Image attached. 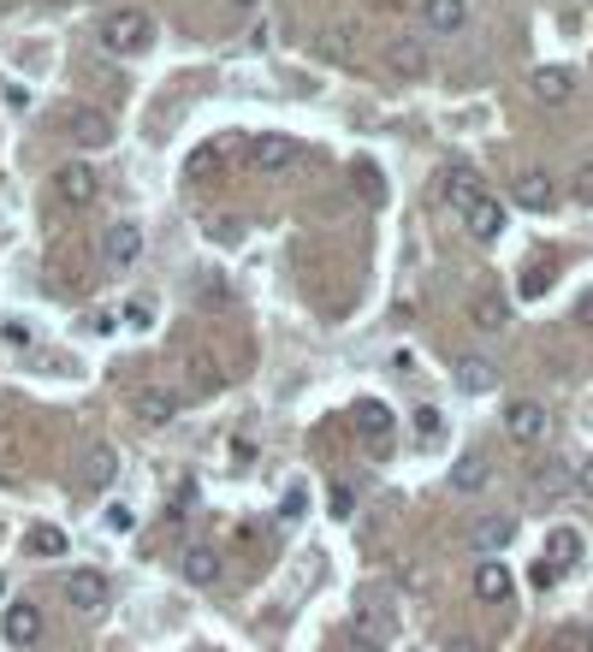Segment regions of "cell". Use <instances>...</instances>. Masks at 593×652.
<instances>
[{
  "label": "cell",
  "instance_id": "cell-41",
  "mask_svg": "<svg viewBox=\"0 0 593 652\" xmlns=\"http://www.w3.org/2000/svg\"><path fill=\"white\" fill-rule=\"evenodd\" d=\"M231 7H255V0H231Z\"/></svg>",
  "mask_w": 593,
  "mask_h": 652
},
{
  "label": "cell",
  "instance_id": "cell-22",
  "mask_svg": "<svg viewBox=\"0 0 593 652\" xmlns=\"http://www.w3.org/2000/svg\"><path fill=\"white\" fill-rule=\"evenodd\" d=\"M440 196H445V202H452V208L463 214L475 196H481V179H475L469 167H452V172H445V184H440Z\"/></svg>",
  "mask_w": 593,
  "mask_h": 652
},
{
  "label": "cell",
  "instance_id": "cell-9",
  "mask_svg": "<svg viewBox=\"0 0 593 652\" xmlns=\"http://www.w3.org/2000/svg\"><path fill=\"white\" fill-rule=\"evenodd\" d=\"M142 255V231L137 226H107L101 231V267H132V261Z\"/></svg>",
  "mask_w": 593,
  "mask_h": 652
},
{
  "label": "cell",
  "instance_id": "cell-18",
  "mask_svg": "<svg viewBox=\"0 0 593 652\" xmlns=\"http://www.w3.org/2000/svg\"><path fill=\"white\" fill-rule=\"evenodd\" d=\"M469 321L481 327V332H504V327H511V302H504L499 291H481V297L469 302Z\"/></svg>",
  "mask_w": 593,
  "mask_h": 652
},
{
  "label": "cell",
  "instance_id": "cell-39",
  "mask_svg": "<svg viewBox=\"0 0 593 652\" xmlns=\"http://www.w3.org/2000/svg\"><path fill=\"white\" fill-rule=\"evenodd\" d=\"M575 492H582V499H593V462H582V469H575Z\"/></svg>",
  "mask_w": 593,
  "mask_h": 652
},
{
  "label": "cell",
  "instance_id": "cell-2",
  "mask_svg": "<svg viewBox=\"0 0 593 652\" xmlns=\"http://www.w3.org/2000/svg\"><path fill=\"white\" fill-rule=\"evenodd\" d=\"M60 130L78 149H107L113 142V119L101 107H60Z\"/></svg>",
  "mask_w": 593,
  "mask_h": 652
},
{
  "label": "cell",
  "instance_id": "cell-26",
  "mask_svg": "<svg viewBox=\"0 0 593 652\" xmlns=\"http://www.w3.org/2000/svg\"><path fill=\"white\" fill-rule=\"evenodd\" d=\"M339 652H386V634L368 629V622H351V629L339 634Z\"/></svg>",
  "mask_w": 593,
  "mask_h": 652
},
{
  "label": "cell",
  "instance_id": "cell-11",
  "mask_svg": "<svg viewBox=\"0 0 593 652\" xmlns=\"http://www.w3.org/2000/svg\"><path fill=\"white\" fill-rule=\"evenodd\" d=\"M511 196H516V208H528V214H552L558 208V184L546 179V172H523Z\"/></svg>",
  "mask_w": 593,
  "mask_h": 652
},
{
  "label": "cell",
  "instance_id": "cell-13",
  "mask_svg": "<svg viewBox=\"0 0 593 652\" xmlns=\"http://www.w3.org/2000/svg\"><path fill=\"white\" fill-rule=\"evenodd\" d=\"M475 599H481V605H504V599H511V570H504L499 558L475 563Z\"/></svg>",
  "mask_w": 593,
  "mask_h": 652
},
{
  "label": "cell",
  "instance_id": "cell-37",
  "mask_svg": "<svg viewBox=\"0 0 593 652\" xmlns=\"http://www.w3.org/2000/svg\"><path fill=\"white\" fill-rule=\"evenodd\" d=\"M558 575H563V570H558V563H546V558H540V563H534V587H558Z\"/></svg>",
  "mask_w": 593,
  "mask_h": 652
},
{
  "label": "cell",
  "instance_id": "cell-27",
  "mask_svg": "<svg viewBox=\"0 0 593 652\" xmlns=\"http://www.w3.org/2000/svg\"><path fill=\"white\" fill-rule=\"evenodd\" d=\"M31 552H36V558H66L71 540H66L60 528H48V522H42V528H31Z\"/></svg>",
  "mask_w": 593,
  "mask_h": 652
},
{
  "label": "cell",
  "instance_id": "cell-19",
  "mask_svg": "<svg viewBox=\"0 0 593 652\" xmlns=\"http://www.w3.org/2000/svg\"><path fill=\"white\" fill-rule=\"evenodd\" d=\"M457 386H463V391H475V398H481V391H493V386H499V362H487V356H463V362H457Z\"/></svg>",
  "mask_w": 593,
  "mask_h": 652
},
{
  "label": "cell",
  "instance_id": "cell-33",
  "mask_svg": "<svg viewBox=\"0 0 593 652\" xmlns=\"http://www.w3.org/2000/svg\"><path fill=\"white\" fill-rule=\"evenodd\" d=\"M327 511H332V516H351V511H356V492H351V487H332V492H327Z\"/></svg>",
  "mask_w": 593,
  "mask_h": 652
},
{
  "label": "cell",
  "instance_id": "cell-36",
  "mask_svg": "<svg viewBox=\"0 0 593 652\" xmlns=\"http://www.w3.org/2000/svg\"><path fill=\"white\" fill-rule=\"evenodd\" d=\"M570 191H575V202H588V208H593V167L575 172V179H570Z\"/></svg>",
  "mask_w": 593,
  "mask_h": 652
},
{
  "label": "cell",
  "instance_id": "cell-7",
  "mask_svg": "<svg viewBox=\"0 0 593 652\" xmlns=\"http://www.w3.org/2000/svg\"><path fill=\"white\" fill-rule=\"evenodd\" d=\"M0 634H7V647H36L42 641V611L31 599L7 605V611H0Z\"/></svg>",
  "mask_w": 593,
  "mask_h": 652
},
{
  "label": "cell",
  "instance_id": "cell-32",
  "mask_svg": "<svg viewBox=\"0 0 593 652\" xmlns=\"http://www.w3.org/2000/svg\"><path fill=\"white\" fill-rule=\"evenodd\" d=\"M107 528L113 534H132L137 528V511H132V504H107Z\"/></svg>",
  "mask_w": 593,
  "mask_h": 652
},
{
  "label": "cell",
  "instance_id": "cell-4",
  "mask_svg": "<svg viewBox=\"0 0 593 652\" xmlns=\"http://www.w3.org/2000/svg\"><path fill=\"white\" fill-rule=\"evenodd\" d=\"M54 196L66 202V208H90V202L101 196V179L90 161H66L60 172H54Z\"/></svg>",
  "mask_w": 593,
  "mask_h": 652
},
{
  "label": "cell",
  "instance_id": "cell-28",
  "mask_svg": "<svg viewBox=\"0 0 593 652\" xmlns=\"http://www.w3.org/2000/svg\"><path fill=\"white\" fill-rule=\"evenodd\" d=\"M351 179H356V191H363V202H386V184H380V172H374L368 161H356Z\"/></svg>",
  "mask_w": 593,
  "mask_h": 652
},
{
  "label": "cell",
  "instance_id": "cell-25",
  "mask_svg": "<svg viewBox=\"0 0 593 652\" xmlns=\"http://www.w3.org/2000/svg\"><path fill=\"white\" fill-rule=\"evenodd\" d=\"M575 558H582V534H575V528H552V534H546V563H558V570H563V563H575Z\"/></svg>",
  "mask_w": 593,
  "mask_h": 652
},
{
  "label": "cell",
  "instance_id": "cell-3",
  "mask_svg": "<svg viewBox=\"0 0 593 652\" xmlns=\"http://www.w3.org/2000/svg\"><path fill=\"white\" fill-rule=\"evenodd\" d=\"M351 422H356V433H363V445L374 457H386L392 451V433H398V422H392V410H386V403H374V398H363L351 410Z\"/></svg>",
  "mask_w": 593,
  "mask_h": 652
},
{
  "label": "cell",
  "instance_id": "cell-29",
  "mask_svg": "<svg viewBox=\"0 0 593 652\" xmlns=\"http://www.w3.org/2000/svg\"><path fill=\"white\" fill-rule=\"evenodd\" d=\"M552 652H593V629H558Z\"/></svg>",
  "mask_w": 593,
  "mask_h": 652
},
{
  "label": "cell",
  "instance_id": "cell-14",
  "mask_svg": "<svg viewBox=\"0 0 593 652\" xmlns=\"http://www.w3.org/2000/svg\"><path fill=\"white\" fill-rule=\"evenodd\" d=\"M422 19L433 36H457L469 24V0H422Z\"/></svg>",
  "mask_w": 593,
  "mask_h": 652
},
{
  "label": "cell",
  "instance_id": "cell-35",
  "mask_svg": "<svg viewBox=\"0 0 593 652\" xmlns=\"http://www.w3.org/2000/svg\"><path fill=\"white\" fill-rule=\"evenodd\" d=\"M303 504H309V492H303V487H292V492L280 499V516H285V522H297V516H303Z\"/></svg>",
  "mask_w": 593,
  "mask_h": 652
},
{
  "label": "cell",
  "instance_id": "cell-8",
  "mask_svg": "<svg viewBox=\"0 0 593 652\" xmlns=\"http://www.w3.org/2000/svg\"><path fill=\"white\" fill-rule=\"evenodd\" d=\"M297 155H303L297 137H280V130H267V137L250 142V167H255V172H285Z\"/></svg>",
  "mask_w": 593,
  "mask_h": 652
},
{
  "label": "cell",
  "instance_id": "cell-34",
  "mask_svg": "<svg viewBox=\"0 0 593 652\" xmlns=\"http://www.w3.org/2000/svg\"><path fill=\"white\" fill-rule=\"evenodd\" d=\"M440 427H445L440 410H415V433H422V439H440Z\"/></svg>",
  "mask_w": 593,
  "mask_h": 652
},
{
  "label": "cell",
  "instance_id": "cell-38",
  "mask_svg": "<svg viewBox=\"0 0 593 652\" xmlns=\"http://www.w3.org/2000/svg\"><path fill=\"white\" fill-rule=\"evenodd\" d=\"M125 321H132V327H149L155 309H149V302H125Z\"/></svg>",
  "mask_w": 593,
  "mask_h": 652
},
{
  "label": "cell",
  "instance_id": "cell-5",
  "mask_svg": "<svg viewBox=\"0 0 593 652\" xmlns=\"http://www.w3.org/2000/svg\"><path fill=\"white\" fill-rule=\"evenodd\" d=\"M546 403H534V398H516L511 410H504V433H511L516 445H540L546 439Z\"/></svg>",
  "mask_w": 593,
  "mask_h": 652
},
{
  "label": "cell",
  "instance_id": "cell-21",
  "mask_svg": "<svg viewBox=\"0 0 593 652\" xmlns=\"http://www.w3.org/2000/svg\"><path fill=\"white\" fill-rule=\"evenodd\" d=\"M226 172V155H220V142H202V149L191 155V161H184V179L191 184H214Z\"/></svg>",
  "mask_w": 593,
  "mask_h": 652
},
{
  "label": "cell",
  "instance_id": "cell-15",
  "mask_svg": "<svg viewBox=\"0 0 593 652\" xmlns=\"http://www.w3.org/2000/svg\"><path fill=\"white\" fill-rule=\"evenodd\" d=\"M528 90H534V101H546V107H563V101H570V90H575V78L563 66H540L528 78Z\"/></svg>",
  "mask_w": 593,
  "mask_h": 652
},
{
  "label": "cell",
  "instance_id": "cell-31",
  "mask_svg": "<svg viewBox=\"0 0 593 652\" xmlns=\"http://www.w3.org/2000/svg\"><path fill=\"white\" fill-rule=\"evenodd\" d=\"M0 344L24 351V344H31V321H0Z\"/></svg>",
  "mask_w": 593,
  "mask_h": 652
},
{
  "label": "cell",
  "instance_id": "cell-6",
  "mask_svg": "<svg viewBox=\"0 0 593 652\" xmlns=\"http://www.w3.org/2000/svg\"><path fill=\"white\" fill-rule=\"evenodd\" d=\"M66 605L71 611H101V605H107V575L101 570H66Z\"/></svg>",
  "mask_w": 593,
  "mask_h": 652
},
{
  "label": "cell",
  "instance_id": "cell-24",
  "mask_svg": "<svg viewBox=\"0 0 593 652\" xmlns=\"http://www.w3.org/2000/svg\"><path fill=\"white\" fill-rule=\"evenodd\" d=\"M511 534H516V522L511 516H493V522H475V552H499V546H511Z\"/></svg>",
  "mask_w": 593,
  "mask_h": 652
},
{
  "label": "cell",
  "instance_id": "cell-1",
  "mask_svg": "<svg viewBox=\"0 0 593 652\" xmlns=\"http://www.w3.org/2000/svg\"><path fill=\"white\" fill-rule=\"evenodd\" d=\"M155 42V24H149V12H137V7H119V12H107L101 19V48L107 54H119V60H132V54H142Z\"/></svg>",
  "mask_w": 593,
  "mask_h": 652
},
{
  "label": "cell",
  "instance_id": "cell-30",
  "mask_svg": "<svg viewBox=\"0 0 593 652\" xmlns=\"http://www.w3.org/2000/svg\"><path fill=\"white\" fill-rule=\"evenodd\" d=\"M546 285H552V261H534V267L523 273V297H540Z\"/></svg>",
  "mask_w": 593,
  "mask_h": 652
},
{
  "label": "cell",
  "instance_id": "cell-17",
  "mask_svg": "<svg viewBox=\"0 0 593 652\" xmlns=\"http://www.w3.org/2000/svg\"><path fill=\"white\" fill-rule=\"evenodd\" d=\"M83 481H90L95 492L113 487L119 481V451H113V445H90V451H83Z\"/></svg>",
  "mask_w": 593,
  "mask_h": 652
},
{
  "label": "cell",
  "instance_id": "cell-10",
  "mask_svg": "<svg viewBox=\"0 0 593 652\" xmlns=\"http://www.w3.org/2000/svg\"><path fill=\"white\" fill-rule=\"evenodd\" d=\"M463 226H469V238H481V243H493L499 231H504V202L499 196H475L469 208H463Z\"/></svg>",
  "mask_w": 593,
  "mask_h": 652
},
{
  "label": "cell",
  "instance_id": "cell-40",
  "mask_svg": "<svg viewBox=\"0 0 593 652\" xmlns=\"http://www.w3.org/2000/svg\"><path fill=\"white\" fill-rule=\"evenodd\" d=\"M575 321H582V327H593V291H588L582 302H575Z\"/></svg>",
  "mask_w": 593,
  "mask_h": 652
},
{
  "label": "cell",
  "instance_id": "cell-23",
  "mask_svg": "<svg viewBox=\"0 0 593 652\" xmlns=\"http://www.w3.org/2000/svg\"><path fill=\"white\" fill-rule=\"evenodd\" d=\"M487 481H493V469H487V457H481V451L457 457V469H452V487H457V492H481Z\"/></svg>",
  "mask_w": 593,
  "mask_h": 652
},
{
  "label": "cell",
  "instance_id": "cell-16",
  "mask_svg": "<svg viewBox=\"0 0 593 652\" xmlns=\"http://www.w3.org/2000/svg\"><path fill=\"white\" fill-rule=\"evenodd\" d=\"M137 415H142L149 427H167L172 415H179V391H172V386H149V391L137 398Z\"/></svg>",
  "mask_w": 593,
  "mask_h": 652
},
{
  "label": "cell",
  "instance_id": "cell-12",
  "mask_svg": "<svg viewBox=\"0 0 593 652\" xmlns=\"http://www.w3.org/2000/svg\"><path fill=\"white\" fill-rule=\"evenodd\" d=\"M386 71H392V78H422V71H427V48L415 36L386 42Z\"/></svg>",
  "mask_w": 593,
  "mask_h": 652
},
{
  "label": "cell",
  "instance_id": "cell-20",
  "mask_svg": "<svg viewBox=\"0 0 593 652\" xmlns=\"http://www.w3.org/2000/svg\"><path fill=\"white\" fill-rule=\"evenodd\" d=\"M184 582H191V587H214V582H220V552H214V546H191V552H184Z\"/></svg>",
  "mask_w": 593,
  "mask_h": 652
}]
</instances>
